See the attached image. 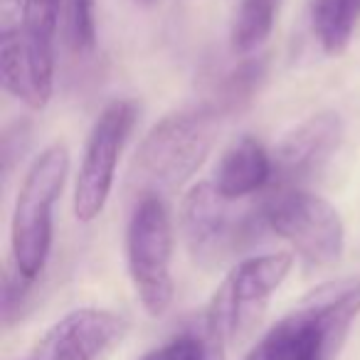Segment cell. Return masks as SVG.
<instances>
[{
  "label": "cell",
  "mask_w": 360,
  "mask_h": 360,
  "mask_svg": "<svg viewBox=\"0 0 360 360\" xmlns=\"http://www.w3.org/2000/svg\"><path fill=\"white\" fill-rule=\"evenodd\" d=\"M358 316V276L328 281L281 316L242 360H335Z\"/></svg>",
  "instance_id": "obj_1"
},
{
  "label": "cell",
  "mask_w": 360,
  "mask_h": 360,
  "mask_svg": "<svg viewBox=\"0 0 360 360\" xmlns=\"http://www.w3.org/2000/svg\"><path fill=\"white\" fill-rule=\"evenodd\" d=\"M70 175V150L52 143L32 160L15 198L11 222L13 269L27 281L42 274L52 250V210L60 200L65 180Z\"/></svg>",
  "instance_id": "obj_2"
},
{
  "label": "cell",
  "mask_w": 360,
  "mask_h": 360,
  "mask_svg": "<svg viewBox=\"0 0 360 360\" xmlns=\"http://www.w3.org/2000/svg\"><path fill=\"white\" fill-rule=\"evenodd\" d=\"M217 119L212 106H200L163 116L148 131L136 155V178L146 193L160 195L198 173L215 143Z\"/></svg>",
  "instance_id": "obj_3"
},
{
  "label": "cell",
  "mask_w": 360,
  "mask_h": 360,
  "mask_svg": "<svg viewBox=\"0 0 360 360\" xmlns=\"http://www.w3.org/2000/svg\"><path fill=\"white\" fill-rule=\"evenodd\" d=\"M62 0H25L20 30L0 32L3 89L40 111L55 89V32Z\"/></svg>",
  "instance_id": "obj_4"
},
{
  "label": "cell",
  "mask_w": 360,
  "mask_h": 360,
  "mask_svg": "<svg viewBox=\"0 0 360 360\" xmlns=\"http://www.w3.org/2000/svg\"><path fill=\"white\" fill-rule=\"evenodd\" d=\"M126 262L136 296L146 314L158 319L173 304V225L168 205L155 193H143L126 227Z\"/></svg>",
  "instance_id": "obj_5"
},
{
  "label": "cell",
  "mask_w": 360,
  "mask_h": 360,
  "mask_svg": "<svg viewBox=\"0 0 360 360\" xmlns=\"http://www.w3.org/2000/svg\"><path fill=\"white\" fill-rule=\"evenodd\" d=\"M264 227L286 240L314 266H330L345 250V227L338 210L301 188H279L259 207Z\"/></svg>",
  "instance_id": "obj_6"
},
{
  "label": "cell",
  "mask_w": 360,
  "mask_h": 360,
  "mask_svg": "<svg viewBox=\"0 0 360 360\" xmlns=\"http://www.w3.org/2000/svg\"><path fill=\"white\" fill-rule=\"evenodd\" d=\"M294 266L289 252L259 255L242 259L215 291L202 319L227 340H237L259 321L271 294L284 284Z\"/></svg>",
  "instance_id": "obj_7"
},
{
  "label": "cell",
  "mask_w": 360,
  "mask_h": 360,
  "mask_svg": "<svg viewBox=\"0 0 360 360\" xmlns=\"http://www.w3.org/2000/svg\"><path fill=\"white\" fill-rule=\"evenodd\" d=\"M134 124L136 104L129 99H114L96 116L75 180V217L79 222H94L104 212Z\"/></svg>",
  "instance_id": "obj_8"
},
{
  "label": "cell",
  "mask_w": 360,
  "mask_h": 360,
  "mask_svg": "<svg viewBox=\"0 0 360 360\" xmlns=\"http://www.w3.org/2000/svg\"><path fill=\"white\" fill-rule=\"evenodd\" d=\"M227 198L217 193L212 183H198L183 200L180 210V230L186 237V245L191 255L202 264H215L227 252L242 245V240L255 235L259 227H264L262 215L237 220L230 210Z\"/></svg>",
  "instance_id": "obj_9"
},
{
  "label": "cell",
  "mask_w": 360,
  "mask_h": 360,
  "mask_svg": "<svg viewBox=\"0 0 360 360\" xmlns=\"http://www.w3.org/2000/svg\"><path fill=\"white\" fill-rule=\"evenodd\" d=\"M124 316L106 309H77L45 330L35 360H99L124 338Z\"/></svg>",
  "instance_id": "obj_10"
},
{
  "label": "cell",
  "mask_w": 360,
  "mask_h": 360,
  "mask_svg": "<svg viewBox=\"0 0 360 360\" xmlns=\"http://www.w3.org/2000/svg\"><path fill=\"white\" fill-rule=\"evenodd\" d=\"M343 139V121L335 111H319L301 121L294 131L281 139L271 153L274 180L279 188H296L314 178L333 158Z\"/></svg>",
  "instance_id": "obj_11"
},
{
  "label": "cell",
  "mask_w": 360,
  "mask_h": 360,
  "mask_svg": "<svg viewBox=\"0 0 360 360\" xmlns=\"http://www.w3.org/2000/svg\"><path fill=\"white\" fill-rule=\"evenodd\" d=\"M271 180H274L271 153H266L262 141H257L255 136H242L232 141L222 153L212 186L227 200H240L264 191Z\"/></svg>",
  "instance_id": "obj_12"
},
{
  "label": "cell",
  "mask_w": 360,
  "mask_h": 360,
  "mask_svg": "<svg viewBox=\"0 0 360 360\" xmlns=\"http://www.w3.org/2000/svg\"><path fill=\"white\" fill-rule=\"evenodd\" d=\"M309 20L321 50L338 57L360 25V0H309Z\"/></svg>",
  "instance_id": "obj_13"
},
{
  "label": "cell",
  "mask_w": 360,
  "mask_h": 360,
  "mask_svg": "<svg viewBox=\"0 0 360 360\" xmlns=\"http://www.w3.org/2000/svg\"><path fill=\"white\" fill-rule=\"evenodd\" d=\"M284 0H240L230 25V45L237 55L257 52L274 30Z\"/></svg>",
  "instance_id": "obj_14"
},
{
  "label": "cell",
  "mask_w": 360,
  "mask_h": 360,
  "mask_svg": "<svg viewBox=\"0 0 360 360\" xmlns=\"http://www.w3.org/2000/svg\"><path fill=\"white\" fill-rule=\"evenodd\" d=\"M227 345L230 340L202 319L200 328L173 335L163 345L146 353L141 360H225Z\"/></svg>",
  "instance_id": "obj_15"
},
{
  "label": "cell",
  "mask_w": 360,
  "mask_h": 360,
  "mask_svg": "<svg viewBox=\"0 0 360 360\" xmlns=\"http://www.w3.org/2000/svg\"><path fill=\"white\" fill-rule=\"evenodd\" d=\"M266 67H269L266 57L247 60V62H242L240 67H235V70L222 79L220 89H217V101L212 109H215L217 114H232V111L245 109L257 96L259 86L264 84Z\"/></svg>",
  "instance_id": "obj_16"
},
{
  "label": "cell",
  "mask_w": 360,
  "mask_h": 360,
  "mask_svg": "<svg viewBox=\"0 0 360 360\" xmlns=\"http://www.w3.org/2000/svg\"><path fill=\"white\" fill-rule=\"evenodd\" d=\"M67 45L77 55H89L96 45L94 0H70L67 3Z\"/></svg>",
  "instance_id": "obj_17"
},
{
  "label": "cell",
  "mask_w": 360,
  "mask_h": 360,
  "mask_svg": "<svg viewBox=\"0 0 360 360\" xmlns=\"http://www.w3.org/2000/svg\"><path fill=\"white\" fill-rule=\"evenodd\" d=\"M25 0H0V32H11L22 27Z\"/></svg>",
  "instance_id": "obj_18"
},
{
  "label": "cell",
  "mask_w": 360,
  "mask_h": 360,
  "mask_svg": "<svg viewBox=\"0 0 360 360\" xmlns=\"http://www.w3.org/2000/svg\"><path fill=\"white\" fill-rule=\"evenodd\" d=\"M27 360H35V358H27Z\"/></svg>",
  "instance_id": "obj_19"
}]
</instances>
